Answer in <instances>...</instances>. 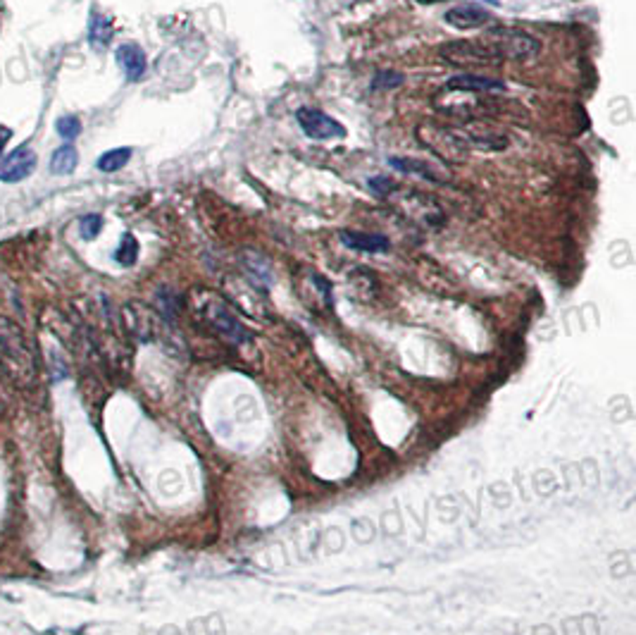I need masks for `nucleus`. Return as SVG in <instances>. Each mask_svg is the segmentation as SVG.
<instances>
[{
    "instance_id": "1",
    "label": "nucleus",
    "mask_w": 636,
    "mask_h": 635,
    "mask_svg": "<svg viewBox=\"0 0 636 635\" xmlns=\"http://www.w3.org/2000/svg\"><path fill=\"white\" fill-rule=\"evenodd\" d=\"M477 43L482 46L494 65L503 63V60H525L541 50V43L534 36L512 27L489 29Z\"/></svg>"
},
{
    "instance_id": "2",
    "label": "nucleus",
    "mask_w": 636,
    "mask_h": 635,
    "mask_svg": "<svg viewBox=\"0 0 636 635\" xmlns=\"http://www.w3.org/2000/svg\"><path fill=\"white\" fill-rule=\"evenodd\" d=\"M0 356L5 359V375L20 385H31L36 373L34 356L29 352L21 332L10 320H0Z\"/></svg>"
},
{
    "instance_id": "3",
    "label": "nucleus",
    "mask_w": 636,
    "mask_h": 635,
    "mask_svg": "<svg viewBox=\"0 0 636 635\" xmlns=\"http://www.w3.org/2000/svg\"><path fill=\"white\" fill-rule=\"evenodd\" d=\"M417 136H420V142L425 144L426 149H432L436 156L451 162H462L472 149V142L465 136V132L441 127V125H432V122L422 125Z\"/></svg>"
},
{
    "instance_id": "4",
    "label": "nucleus",
    "mask_w": 636,
    "mask_h": 635,
    "mask_svg": "<svg viewBox=\"0 0 636 635\" xmlns=\"http://www.w3.org/2000/svg\"><path fill=\"white\" fill-rule=\"evenodd\" d=\"M386 198H391L393 204L399 205V211H403L410 220L420 222L426 227L443 225V211L441 204L429 194H420V191H406L403 187L396 184V189Z\"/></svg>"
},
{
    "instance_id": "5",
    "label": "nucleus",
    "mask_w": 636,
    "mask_h": 635,
    "mask_svg": "<svg viewBox=\"0 0 636 635\" xmlns=\"http://www.w3.org/2000/svg\"><path fill=\"white\" fill-rule=\"evenodd\" d=\"M296 120L305 132V136L315 139V142H329V139H343L346 136V127L341 122L329 117L327 113H322L317 108H298Z\"/></svg>"
},
{
    "instance_id": "6",
    "label": "nucleus",
    "mask_w": 636,
    "mask_h": 635,
    "mask_svg": "<svg viewBox=\"0 0 636 635\" xmlns=\"http://www.w3.org/2000/svg\"><path fill=\"white\" fill-rule=\"evenodd\" d=\"M443 60L458 67H477V65H494L489 60V56L484 53V48L477 41H453L446 43L441 48Z\"/></svg>"
},
{
    "instance_id": "7",
    "label": "nucleus",
    "mask_w": 636,
    "mask_h": 635,
    "mask_svg": "<svg viewBox=\"0 0 636 635\" xmlns=\"http://www.w3.org/2000/svg\"><path fill=\"white\" fill-rule=\"evenodd\" d=\"M36 153L29 146H20L5 158H0V179L3 182H20L34 172Z\"/></svg>"
},
{
    "instance_id": "8",
    "label": "nucleus",
    "mask_w": 636,
    "mask_h": 635,
    "mask_svg": "<svg viewBox=\"0 0 636 635\" xmlns=\"http://www.w3.org/2000/svg\"><path fill=\"white\" fill-rule=\"evenodd\" d=\"M443 20H446V24L458 29V31H472V29L486 27L491 22V13L479 5L465 3V5L451 7V10L443 14Z\"/></svg>"
},
{
    "instance_id": "9",
    "label": "nucleus",
    "mask_w": 636,
    "mask_h": 635,
    "mask_svg": "<svg viewBox=\"0 0 636 635\" xmlns=\"http://www.w3.org/2000/svg\"><path fill=\"white\" fill-rule=\"evenodd\" d=\"M339 239L343 241V247L356 248L363 254H389L391 251V241L384 234H370L360 232V230H341Z\"/></svg>"
},
{
    "instance_id": "10",
    "label": "nucleus",
    "mask_w": 636,
    "mask_h": 635,
    "mask_svg": "<svg viewBox=\"0 0 636 635\" xmlns=\"http://www.w3.org/2000/svg\"><path fill=\"white\" fill-rule=\"evenodd\" d=\"M443 91H458V93H489V91H505L503 82L498 79L484 77V74H455L453 79H448Z\"/></svg>"
},
{
    "instance_id": "11",
    "label": "nucleus",
    "mask_w": 636,
    "mask_h": 635,
    "mask_svg": "<svg viewBox=\"0 0 636 635\" xmlns=\"http://www.w3.org/2000/svg\"><path fill=\"white\" fill-rule=\"evenodd\" d=\"M117 63L125 70L129 82H139L146 74V53L136 46V43H125L117 48Z\"/></svg>"
},
{
    "instance_id": "12",
    "label": "nucleus",
    "mask_w": 636,
    "mask_h": 635,
    "mask_svg": "<svg viewBox=\"0 0 636 635\" xmlns=\"http://www.w3.org/2000/svg\"><path fill=\"white\" fill-rule=\"evenodd\" d=\"M396 170L400 172H408V175H420L422 179H429V182H446V177L436 175V168L426 165L425 161H413V158H391L389 161Z\"/></svg>"
},
{
    "instance_id": "13",
    "label": "nucleus",
    "mask_w": 636,
    "mask_h": 635,
    "mask_svg": "<svg viewBox=\"0 0 636 635\" xmlns=\"http://www.w3.org/2000/svg\"><path fill=\"white\" fill-rule=\"evenodd\" d=\"M89 41L93 48H106L112 41V20L106 14L93 13L91 22H89Z\"/></svg>"
},
{
    "instance_id": "14",
    "label": "nucleus",
    "mask_w": 636,
    "mask_h": 635,
    "mask_svg": "<svg viewBox=\"0 0 636 635\" xmlns=\"http://www.w3.org/2000/svg\"><path fill=\"white\" fill-rule=\"evenodd\" d=\"M77 149L70 146V144H64V146H60V149L53 153V158H50V170H53V175H72V172L77 170Z\"/></svg>"
},
{
    "instance_id": "15",
    "label": "nucleus",
    "mask_w": 636,
    "mask_h": 635,
    "mask_svg": "<svg viewBox=\"0 0 636 635\" xmlns=\"http://www.w3.org/2000/svg\"><path fill=\"white\" fill-rule=\"evenodd\" d=\"M215 325H217V330L219 332H224V335H229L231 339H244L245 337V330H244V325L238 323L236 318L231 316L224 306H217V311H215Z\"/></svg>"
},
{
    "instance_id": "16",
    "label": "nucleus",
    "mask_w": 636,
    "mask_h": 635,
    "mask_svg": "<svg viewBox=\"0 0 636 635\" xmlns=\"http://www.w3.org/2000/svg\"><path fill=\"white\" fill-rule=\"evenodd\" d=\"M129 158H132V149H129V146L106 151V153L99 158V170L100 172H117V170H122L126 162H129Z\"/></svg>"
},
{
    "instance_id": "17",
    "label": "nucleus",
    "mask_w": 636,
    "mask_h": 635,
    "mask_svg": "<svg viewBox=\"0 0 636 635\" xmlns=\"http://www.w3.org/2000/svg\"><path fill=\"white\" fill-rule=\"evenodd\" d=\"M136 258H139V241L133 239V234H125L122 241H119L117 251H115V261L129 268V265L136 263Z\"/></svg>"
},
{
    "instance_id": "18",
    "label": "nucleus",
    "mask_w": 636,
    "mask_h": 635,
    "mask_svg": "<svg viewBox=\"0 0 636 635\" xmlns=\"http://www.w3.org/2000/svg\"><path fill=\"white\" fill-rule=\"evenodd\" d=\"M406 82L400 72H377L372 79V91H382V89H396Z\"/></svg>"
},
{
    "instance_id": "19",
    "label": "nucleus",
    "mask_w": 636,
    "mask_h": 635,
    "mask_svg": "<svg viewBox=\"0 0 636 635\" xmlns=\"http://www.w3.org/2000/svg\"><path fill=\"white\" fill-rule=\"evenodd\" d=\"M56 129L64 142H72V139H77L79 132H82V122H79V117H74V115H64V117L57 120Z\"/></svg>"
},
{
    "instance_id": "20",
    "label": "nucleus",
    "mask_w": 636,
    "mask_h": 635,
    "mask_svg": "<svg viewBox=\"0 0 636 635\" xmlns=\"http://www.w3.org/2000/svg\"><path fill=\"white\" fill-rule=\"evenodd\" d=\"M100 230H103V218L100 215H84V218L79 220V232H82V237H84L86 241L96 239L100 234Z\"/></svg>"
},
{
    "instance_id": "21",
    "label": "nucleus",
    "mask_w": 636,
    "mask_h": 635,
    "mask_svg": "<svg viewBox=\"0 0 636 635\" xmlns=\"http://www.w3.org/2000/svg\"><path fill=\"white\" fill-rule=\"evenodd\" d=\"M367 187L372 189V194H377V196H389L393 189H396V182L393 179H389V177H372L370 182H367Z\"/></svg>"
},
{
    "instance_id": "22",
    "label": "nucleus",
    "mask_w": 636,
    "mask_h": 635,
    "mask_svg": "<svg viewBox=\"0 0 636 635\" xmlns=\"http://www.w3.org/2000/svg\"><path fill=\"white\" fill-rule=\"evenodd\" d=\"M10 136H13V132L7 127H0V156H3V149H5V144L10 142Z\"/></svg>"
},
{
    "instance_id": "23",
    "label": "nucleus",
    "mask_w": 636,
    "mask_h": 635,
    "mask_svg": "<svg viewBox=\"0 0 636 635\" xmlns=\"http://www.w3.org/2000/svg\"><path fill=\"white\" fill-rule=\"evenodd\" d=\"M420 5H434V3H446V0H417Z\"/></svg>"
},
{
    "instance_id": "24",
    "label": "nucleus",
    "mask_w": 636,
    "mask_h": 635,
    "mask_svg": "<svg viewBox=\"0 0 636 635\" xmlns=\"http://www.w3.org/2000/svg\"><path fill=\"white\" fill-rule=\"evenodd\" d=\"M3 375H5V370H3V366H0V378H3Z\"/></svg>"
}]
</instances>
